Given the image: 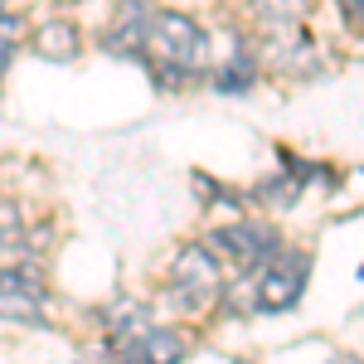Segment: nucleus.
<instances>
[{
  "label": "nucleus",
  "mask_w": 364,
  "mask_h": 364,
  "mask_svg": "<svg viewBox=\"0 0 364 364\" xmlns=\"http://www.w3.org/2000/svg\"><path fill=\"white\" fill-rule=\"evenodd\" d=\"M360 282H364V267H360Z\"/></svg>",
  "instance_id": "13"
},
{
  "label": "nucleus",
  "mask_w": 364,
  "mask_h": 364,
  "mask_svg": "<svg viewBox=\"0 0 364 364\" xmlns=\"http://www.w3.org/2000/svg\"><path fill=\"white\" fill-rule=\"evenodd\" d=\"M34 49L39 58H49V63H68V58H78V25H68V20H49V25H39V39H34Z\"/></svg>",
  "instance_id": "8"
},
{
  "label": "nucleus",
  "mask_w": 364,
  "mask_h": 364,
  "mask_svg": "<svg viewBox=\"0 0 364 364\" xmlns=\"http://www.w3.org/2000/svg\"><path fill=\"white\" fill-rule=\"evenodd\" d=\"M146 63L166 78H190L209 63V34L185 10H151L146 20Z\"/></svg>",
  "instance_id": "1"
},
{
  "label": "nucleus",
  "mask_w": 364,
  "mask_h": 364,
  "mask_svg": "<svg viewBox=\"0 0 364 364\" xmlns=\"http://www.w3.org/2000/svg\"><path fill=\"white\" fill-rule=\"evenodd\" d=\"M151 0H122L112 20V34H107V49L122 58H146V20H151Z\"/></svg>",
  "instance_id": "7"
},
{
  "label": "nucleus",
  "mask_w": 364,
  "mask_h": 364,
  "mask_svg": "<svg viewBox=\"0 0 364 364\" xmlns=\"http://www.w3.org/2000/svg\"><path fill=\"white\" fill-rule=\"evenodd\" d=\"M25 248V224H20V204L0 199V252H20Z\"/></svg>",
  "instance_id": "11"
},
{
  "label": "nucleus",
  "mask_w": 364,
  "mask_h": 364,
  "mask_svg": "<svg viewBox=\"0 0 364 364\" xmlns=\"http://www.w3.org/2000/svg\"><path fill=\"white\" fill-rule=\"evenodd\" d=\"M25 34H29V25H25L20 10H0V73L15 63L20 44H25Z\"/></svg>",
  "instance_id": "9"
},
{
  "label": "nucleus",
  "mask_w": 364,
  "mask_h": 364,
  "mask_svg": "<svg viewBox=\"0 0 364 364\" xmlns=\"http://www.w3.org/2000/svg\"><path fill=\"white\" fill-rule=\"evenodd\" d=\"M252 10H257L262 25L282 29V25H291V20H301L311 10V0H252Z\"/></svg>",
  "instance_id": "10"
},
{
  "label": "nucleus",
  "mask_w": 364,
  "mask_h": 364,
  "mask_svg": "<svg viewBox=\"0 0 364 364\" xmlns=\"http://www.w3.org/2000/svg\"><path fill=\"white\" fill-rule=\"evenodd\" d=\"M185 355H190V340L175 326H136L132 336L117 340L122 364H180Z\"/></svg>",
  "instance_id": "6"
},
{
  "label": "nucleus",
  "mask_w": 364,
  "mask_h": 364,
  "mask_svg": "<svg viewBox=\"0 0 364 364\" xmlns=\"http://www.w3.org/2000/svg\"><path fill=\"white\" fill-rule=\"evenodd\" d=\"M170 301L180 311H209L224 291V267L209 243H190L180 248V257L170 262V282H166Z\"/></svg>",
  "instance_id": "2"
},
{
  "label": "nucleus",
  "mask_w": 364,
  "mask_h": 364,
  "mask_svg": "<svg viewBox=\"0 0 364 364\" xmlns=\"http://www.w3.org/2000/svg\"><path fill=\"white\" fill-rule=\"evenodd\" d=\"M49 311V287L34 267H10L0 272V321L15 326H39Z\"/></svg>",
  "instance_id": "5"
},
{
  "label": "nucleus",
  "mask_w": 364,
  "mask_h": 364,
  "mask_svg": "<svg viewBox=\"0 0 364 364\" xmlns=\"http://www.w3.org/2000/svg\"><path fill=\"white\" fill-rule=\"evenodd\" d=\"M345 15H350L355 25H364V0H345Z\"/></svg>",
  "instance_id": "12"
},
{
  "label": "nucleus",
  "mask_w": 364,
  "mask_h": 364,
  "mask_svg": "<svg viewBox=\"0 0 364 364\" xmlns=\"http://www.w3.org/2000/svg\"><path fill=\"white\" fill-rule=\"evenodd\" d=\"M63 5H68V0H63Z\"/></svg>",
  "instance_id": "14"
},
{
  "label": "nucleus",
  "mask_w": 364,
  "mask_h": 364,
  "mask_svg": "<svg viewBox=\"0 0 364 364\" xmlns=\"http://www.w3.org/2000/svg\"><path fill=\"white\" fill-rule=\"evenodd\" d=\"M306 277H311V252L301 248H277L262 267H257V291H252V301L257 311H291L301 301V291H306Z\"/></svg>",
  "instance_id": "3"
},
{
  "label": "nucleus",
  "mask_w": 364,
  "mask_h": 364,
  "mask_svg": "<svg viewBox=\"0 0 364 364\" xmlns=\"http://www.w3.org/2000/svg\"><path fill=\"white\" fill-rule=\"evenodd\" d=\"M209 248H214V257L233 262L238 272H257V267L282 248V238L262 224H224V228L209 233Z\"/></svg>",
  "instance_id": "4"
}]
</instances>
